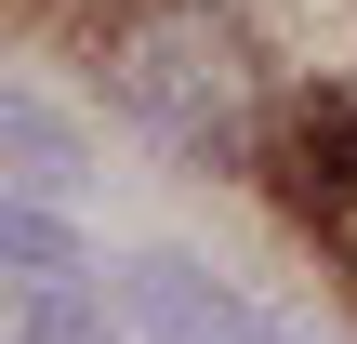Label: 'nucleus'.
Wrapping results in <instances>:
<instances>
[{"label": "nucleus", "instance_id": "obj_4", "mask_svg": "<svg viewBox=\"0 0 357 344\" xmlns=\"http://www.w3.org/2000/svg\"><path fill=\"white\" fill-rule=\"evenodd\" d=\"M0 265H13V292H66L79 278V252H66V225H53V199H0Z\"/></svg>", "mask_w": 357, "mask_h": 344}, {"label": "nucleus", "instance_id": "obj_1", "mask_svg": "<svg viewBox=\"0 0 357 344\" xmlns=\"http://www.w3.org/2000/svg\"><path fill=\"white\" fill-rule=\"evenodd\" d=\"M93 66H106V106L146 146H172V159H252V133H265V66L238 53V27L212 0H132V13H106Z\"/></svg>", "mask_w": 357, "mask_h": 344}, {"label": "nucleus", "instance_id": "obj_5", "mask_svg": "<svg viewBox=\"0 0 357 344\" xmlns=\"http://www.w3.org/2000/svg\"><path fill=\"white\" fill-rule=\"evenodd\" d=\"M13 344H146V331H119V318L66 278V292H13Z\"/></svg>", "mask_w": 357, "mask_h": 344}, {"label": "nucleus", "instance_id": "obj_2", "mask_svg": "<svg viewBox=\"0 0 357 344\" xmlns=\"http://www.w3.org/2000/svg\"><path fill=\"white\" fill-rule=\"evenodd\" d=\"M119 318L146 344H291V318H265L238 278H212V265H185V252H132V265H119Z\"/></svg>", "mask_w": 357, "mask_h": 344}, {"label": "nucleus", "instance_id": "obj_3", "mask_svg": "<svg viewBox=\"0 0 357 344\" xmlns=\"http://www.w3.org/2000/svg\"><path fill=\"white\" fill-rule=\"evenodd\" d=\"M0 146H13V186L26 199H79L93 172H79V133L40 106V93H0Z\"/></svg>", "mask_w": 357, "mask_h": 344}]
</instances>
